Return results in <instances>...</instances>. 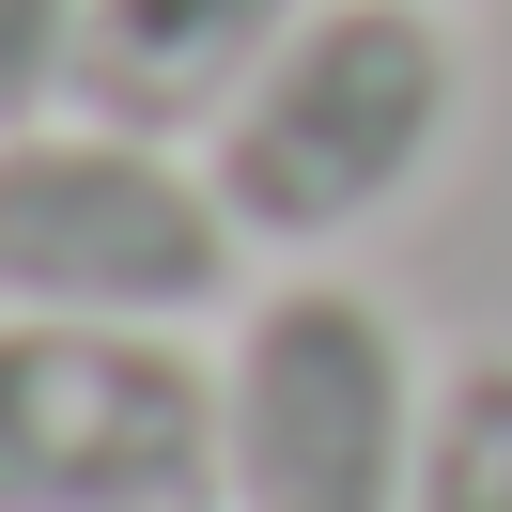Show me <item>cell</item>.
Wrapping results in <instances>:
<instances>
[{"mask_svg": "<svg viewBox=\"0 0 512 512\" xmlns=\"http://www.w3.org/2000/svg\"><path fill=\"white\" fill-rule=\"evenodd\" d=\"M450 125H466L450 0H311V32L218 109L202 171H218L249 249H342L388 202H419Z\"/></svg>", "mask_w": 512, "mask_h": 512, "instance_id": "6da1fadb", "label": "cell"}, {"mask_svg": "<svg viewBox=\"0 0 512 512\" xmlns=\"http://www.w3.org/2000/svg\"><path fill=\"white\" fill-rule=\"evenodd\" d=\"M249 233H233L218 171L171 156L94 109H32L0 125V311H63V326H171L187 342L233 295Z\"/></svg>", "mask_w": 512, "mask_h": 512, "instance_id": "7a4b0ae2", "label": "cell"}, {"mask_svg": "<svg viewBox=\"0 0 512 512\" xmlns=\"http://www.w3.org/2000/svg\"><path fill=\"white\" fill-rule=\"evenodd\" d=\"M419 419L435 373L404 311L357 280H280L233 311L218 357V512H404Z\"/></svg>", "mask_w": 512, "mask_h": 512, "instance_id": "3957f363", "label": "cell"}, {"mask_svg": "<svg viewBox=\"0 0 512 512\" xmlns=\"http://www.w3.org/2000/svg\"><path fill=\"white\" fill-rule=\"evenodd\" d=\"M0 512H218V373L171 326L0 311Z\"/></svg>", "mask_w": 512, "mask_h": 512, "instance_id": "277c9868", "label": "cell"}, {"mask_svg": "<svg viewBox=\"0 0 512 512\" xmlns=\"http://www.w3.org/2000/svg\"><path fill=\"white\" fill-rule=\"evenodd\" d=\"M295 32H311V0H94L63 109L140 125V140H218V109L249 94Z\"/></svg>", "mask_w": 512, "mask_h": 512, "instance_id": "5b68a950", "label": "cell"}, {"mask_svg": "<svg viewBox=\"0 0 512 512\" xmlns=\"http://www.w3.org/2000/svg\"><path fill=\"white\" fill-rule=\"evenodd\" d=\"M404 512H512V342H481V357H450V373H435Z\"/></svg>", "mask_w": 512, "mask_h": 512, "instance_id": "8992f818", "label": "cell"}, {"mask_svg": "<svg viewBox=\"0 0 512 512\" xmlns=\"http://www.w3.org/2000/svg\"><path fill=\"white\" fill-rule=\"evenodd\" d=\"M78 32H94V0H0V125L78 94Z\"/></svg>", "mask_w": 512, "mask_h": 512, "instance_id": "52a82bcc", "label": "cell"}]
</instances>
